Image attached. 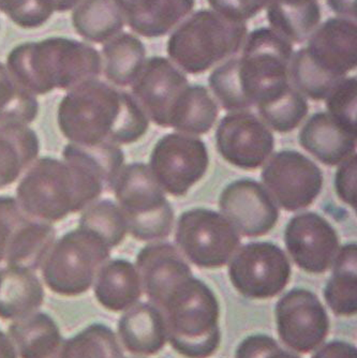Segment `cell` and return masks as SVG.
<instances>
[{
    "label": "cell",
    "mask_w": 357,
    "mask_h": 358,
    "mask_svg": "<svg viewBox=\"0 0 357 358\" xmlns=\"http://www.w3.org/2000/svg\"><path fill=\"white\" fill-rule=\"evenodd\" d=\"M40 140L27 124H0V189L15 182L37 160Z\"/></svg>",
    "instance_id": "4316f807"
},
{
    "label": "cell",
    "mask_w": 357,
    "mask_h": 358,
    "mask_svg": "<svg viewBox=\"0 0 357 358\" xmlns=\"http://www.w3.org/2000/svg\"><path fill=\"white\" fill-rule=\"evenodd\" d=\"M92 285L97 301L111 313L128 310L142 296L136 267L125 259L108 261L99 269Z\"/></svg>",
    "instance_id": "cb8c5ba5"
},
{
    "label": "cell",
    "mask_w": 357,
    "mask_h": 358,
    "mask_svg": "<svg viewBox=\"0 0 357 358\" xmlns=\"http://www.w3.org/2000/svg\"><path fill=\"white\" fill-rule=\"evenodd\" d=\"M209 156L203 141L181 134H169L155 145L149 170L163 190L183 196L203 178Z\"/></svg>",
    "instance_id": "8fae6325"
},
{
    "label": "cell",
    "mask_w": 357,
    "mask_h": 358,
    "mask_svg": "<svg viewBox=\"0 0 357 358\" xmlns=\"http://www.w3.org/2000/svg\"><path fill=\"white\" fill-rule=\"evenodd\" d=\"M80 0H52L54 11L64 13V12L74 10V7L80 3Z\"/></svg>",
    "instance_id": "c3c4849f"
},
{
    "label": "cell",
    "mask_w": 357,
    "mask_h": 358,
    "mask_svg": "<svg viewBox=\"0 0 357 358\" xmlns=\"http://www.w3.org/2000/svg\"><path fill=\"white\" fill-rule=\"evenodd\" d=\"M111 249L98 235L78 227L55 241L42 263L48 289L62 297H78L90 291Z\"/></svg>",
    "instance_id": "8992f818"
},
{
    "label": "cell",
    "mask_w": 357,
    "mask_h": 358,
    "mask_svg": "<svg viewBox=\"0 0 357 358\" xmlns=\"http://www.w3.org/2000/svg\"><path fill=\"white\" fill-rule=\"evenodd\" d=\"M62 160L88 171L104 184L108 192L113 191L117 177L124 168L125 155L118 145L110 143L98 145L69 143L62 150Z\"/></svg>",
    "instance_id": "d6a6232c"
},
{
    "label": "cell",
    "mask_w": 357,
    "mask_h": 358,
    "mask_svg": "<svg viewBox=\"0 0 357 358\" xmlns=\"http://www.w3.org/2000/svg\"><path fill=\"white\" fill-rule=\"evenodd\" d=\"M113 191L134 238L159 241L171 234L174 211L146 164L134 162L124 166Z\"/></svg>",
    "instance_id": "52a82bcc"
},
{
    "label": "cell",
    "mask_w": 357,
    "mask_h": 358,
    "mask_svg": "<svg viewBox=\"0 0 357 358\" xmlns=\"http://www.w3.org/2000/svg\"><path fill=\"white\" fill-rule=\"evenodd\" d=\"M246 37L245 23L201 10L173 32L167 42V54L187 73H203L238 53Z\"/></svg>",
    "instance_id": "5b68a950"
},
{
    "label": "cell",
    "mask_w": 357,
    "mask_h": 358,
    "mask_svg": "<svg viewBox=\"0 0 357 358\" xmlns=\"http://www.w3.org/2000/svg\"><path fill=\"white\" fill-rule=\"evenodd\" d=\"M78 227L98 235L111 250L125 241L128 232L122 209L112 200L99 201L86 207L80 215Z\"/></svg>",
    "instance_id": "8d00e7d4"
},
{
    "label": "cell",
    "mask_w": 357,
    "mask_h": 358,
    "mask_svg": "<svg viewBox=\"0 0 357 358\" xmlns=\"http://www.w3.org/2000/svg\"><path fill=\"white\" fill-rule=\"evenodd\" d=\"M175 238L183 255L201 268L223 267L241 245L231 222L223 215L205 208L183 213Z\"/></svg>",
    "instance_id": "9c48e42d"
},
{
    "label": "cell",
    "mask_w": 357,
    "mask_h": 358,
    "mask_svg": "<svg viewBox=\"0 0 357 358\" xmlns=\"http://www.w3.org/2000/svg\"><path fill=\"white\" fill-rule=\"evenodd\" d=\"M356 102V78H344L326 96L328 114L354 136H357Z\"/></svg>",
    "instance_id": "f35d334b"
},
{
    "label": "cell",
    "mask_w": 357,
    "mask_h": 358,
    "mask_svg": "<svg viewBox=\"0 0 357 358\" xmlns=\"http://www.w3.org/2000/svg\"><path fill=\"white\" fill-rule=\"evenodd\" d=\"M357 156L352 155L342 162L335 176L337 195L349 206L356 208L357 205Z\"/></svg>",
    "instance_id": "ee69618b"
},
{
    "label": "cell",
    "mask_w": 357,
    "mask_h": 358,
    "mask_svg": "<svg viewBox=\"0 0 357 358\" xmlns=\"http://www.w3.org/2000/svg\"><path fill=\"white\" fill-rule=\"evenodd\" d=\"M0 12L24 29L42 27L54 12L52 0H0Z\"/></svg>",
    "instance_id": "ab89813d"
},
{
    "label": "cell",
    "mask_w": 357,
    "mask_h": 358,
    "mask_svg": "<svg viewBox=\"0 0 357 358\" xmlns=\"http://www.w3.org/2000/svg\"><path fill=\"white\" fill-rule=\"evenodd\" d=\"M217 103L204 86L186 88L173 106L169 127L190 136H200L211 131L217 120Z\"/></svg>",
    "instance_id": "4dcf8cb0"
},
{
    "label": "cell",
    "mask_w": 357,
    "mask_h": 358,
    "mask_svg": "<svg viewBox=\"0 0 357 358\" xmlns=\"http://www.w3.org/2000/svg\"><path fill=\"white\" fill-rule=\"evenodd\" d=\"M292 57L291 42L275 30L259 28L249 34L243 56L235 60L238 80L250 108L288 85Z\"/></svg>",
    "instance_id": "ba28073f"
},
{
    "label": "cell",
    "mask_w": 357,
    "mask_h": 358,
    "mask_svg": "<svg viewBox=\"0 0 357 358\" xmlns=\"http://www.w3.org/2000/svg\"><path fill=\"white\" fill-rule=\"evenodd\" d=\"M146 57L143 42L131 34H119L104 43L102 71L110 83L119 87L132 85L142 71Z\"/></svg>",
    "instance_id": "83f0119b"
},
{
    "label": "cell",
    "mask_w": 357,
    "mask_h": 358,
    "mask_svg": "<svg viewBox=\"0 0 357 358\" xmlns=\"http://www.w3.org/2000/svg\"><path fill=\"white\" fill-rule=\"evenodd\" d=\"M216 143L218 152L229 164L244 170H255L273 152L275 138L257 116L236 112L220 122Z\"/></svg>",
    "instance_id": "5bb4252c"
},
{
    "label": "cell",
    "mask_w": 357,
    "mask_h": 358,
    "mask_svg": "<svg viewBox=\"0 0 357 358\" xmlns=\"http://www.w3.org/2000/svg\"><path fill=\"white\" fill-rule=\"evenodd\" d=\"M284 241L295 264L316 275L332 266L339 251L336 230L316 213L298 214L288 221Z\"/></svg>",
    "instance_id": "2e32d148"
},
{
    "label": "cell",
    "mask_w": 357,
    "mask_h": 358,
    "mask_svg": "<svg viewBox=\"0 0 357 358\" xmlns=\"http://www.w3.org/2000/svg\"><path fill=\"white\" fill-rule=\"evenodd\" d=\"M56 241L52 223L27 216L16 227L6 247L4 262L7 266L24 267L36 271Z\"/></svg>",
    "instance_id": "484cf974"
},
{
    "label": "cell",
    "mask_w": 357,
    "mask_h": 358,
    "mask_svg": "<svg viewBox=\"0 0 357 358\" xmlns=\"http://www.w3.org/2000/svg\"><path fill=\"white\" fill-rule=\"evenodd\" d=\"M356 265V243H349L337 253L334 271L324 289L328 307L340 317H352L357 313Z\"/></svg>",
    "instance_id": "1f68e13d"
},
{
    "label": "cell",
    "mask_w": 357,
    "mask_h": 358,
    "mask_svg": "<svg viewBox=\"0 0 357 358\" xmlns=\"http://www.w3.org/2000/svg\"><path fill=\"white\" fill-rule=\"evenodd\" d=\"M267 19L288 41L302 43L320 23V5L318 0H270Z\"/></svg>",
    "instance_id": "f546056e"
},
{
    "label": "cell",
    "mask_w": 357,
    "mask_h": 358,
    "mask_svg": "<svg viewBox=\"0 0 357 358\" xmlns=\"http://www.w3.org/2000/svg\"><path fill=\"white\" fill-rule=\"evenodd\" d=\"M16 198L0 195V263L4 262L6 247L20 223L27 217Z\"/></svg>",
    "instance_id": "b9f144b4"
},
{
    "label": "cell",
    "mask_w": 357,
    "mask_h": 358,
    "mask_svg": "<svg viewBox=\"0 0 357 358\" xmlns=\"http://www.w3.org/2000/svg\"><path fill=\"white\" fill-rule=\"evenodd\" d=\"M288 70L295 90L312 100L326 99L337 84L344 80L321 69L310 58L306 48L294 54Z\"/></svg>",
    "instance_id": "74e56055"
},
{
    "label": "cell",
    "mask_w": 357,
    "mask_h": 358,
    "mask_svg": "<svg viewBox=\"0 0 357 358\" xmlns=\"http://www.w3.org/2000/svg\"><path fill=\"white\" fill-rule=\"evenodd\" d=\"M131 86L133 98L147 117L167 128L173 106L189 83L185 74L167 58L151 57Z\"/></svg>",
    "instance_id": "e0dca14e"
},
{
    "label": "cell",
    "mask_w": 357,
    "mask_h": 358,
    "mask_svg": "<svg viewBox=\"0 0 357 358\" xmlns=\"http://www.w3.org/2000/svg\"><path fill=\"white\" fill-rule=\"evenodd\" d=\"M106 192L104 184L76 164L37 159L16 188V200L31 218L53 223L84 210Z\"/></svg>",
    "instance_id": "3957f363"
},
{
    "label": "cell",
    "mask_w": 357,
    "mask_h": 358,
    "mask_svg": "<svg viewBox=\"0 0 357 358\" xmlns=\"http://www.w3.org/2000/svg\"><path fill=\"white\" fill-rule=\"evenodd\" d=\"M117 331L120 343L133 355H155L167 341L164 317L150 303H136L128 309L119 319Z\"/></svg>",
    "instance_id": "44dd1931"
},
{
    "label": "cell",
    "mask_w": 357,
    "mask_h": 358,
    "mask_svg": "<svg viewBox=\"0 0 357 358\" xmlns=\"http://www.w3.org/2000/svg\"><path fill=\"white\" fill-rule=\"evenodd\" d=\"M219 207L236 231L247 237L267 234L279 219L272 195L253 179H238L225 187L220 195Z\"/></svg>",
    "instance_id": "9a60e30c"
},
{
    "label": "cell",
    "mask_w": 357,
    "mask_h": 358,
    "mask_svg": "<svg viewBox=\"0 0 357 358\" xmlns=\"http://www.w3.org/2000/svg\"><path fill=\"white\" fill-rule=\"evenodd\" d=\"M37 96L20 85L0 62V124H30L39 115Z\"/></svg>",
    "instance_id": "d590c367"
},
{
    "label": "cell",
    "mask_w": 357,
    "mask_h": 358,
    "mask_svg": "<svg viewBox=\"0 0 357 358\" xmlns=\"http://www.w3.org/2000/svg\"><path fill=\"white\" fill-rule=\"evenodd\" d=\"M312 358H357V351L351 343L336 340L321 348Z\"/></svg>",
    "instance_id": "f6af8a7d"
},
{
    "label": "cell",
    "mask_w": 357,
    "mask_h": 358,
    "mask_svg": "<svg viewBox=\"0 0 357 358\" xmlns=\"http://www.w3.org/2000/svg\"><path fill=\"white\" fill-rule=\"evenodd\" d=\"M277 331L282 343L298 353L314 351L328 337L330 319L314 292L293 289L276 306Z\"/></svg>",
    "instance_id": "4fadbf2b"
},
{
    "label": "cell",
    "mask_w": 357,
    "mask_h": 358,
    "mask_svg": "<svg viewBox=\"0 0 357 358\" xmlns=\"http://www.w3.org/2000/svg\"><path fill=\"white\" fill-rule=\"evenodd\" d=\"M230 280L241 295L251 299H273L291 278V264L275 243L245 245L229 265Z\"/></svg>",
    "instance_id": "30bf717a"
},
{
    "label": "cell",
    "mask_w": 357,
    "mask_h": 358,
    "mask_svg": "<svg viewBox=\"0 0 357 358\" xmlns=\"http://www.w3.org/2000/svg\"><path fill=\"white\" fill-rule=\"evenodd\" d=\"M7 335L19 358H53L64 341L55 320L39 311L12 322Z\"/></svg>",
    "instance_id": "d4e9b609"
},
{
    "label": "cell",
    "mask_w": 357,
    "mask_h": 358,
    "mask_svg": "<svg viewBox=\"0 0 357 358\" xmlns=\"http://www.w3.org/2000/svg\"><path fill=\"white\" fill-rule=\"evenodd\" d=\"M6 66L14 80L35 96L68 92L102 73V58L94 46L64 37L19 44L8 54Z\"/></svg>",
    "instance_id": "7a4b0ae2"
},
{
    "label": "cell",
    "mask_w": 357,
    "mask_h": 358,
    "mask_svg": "<svg viewBox=\"0 0 357 358\" xmlns=\"http://www.w3.org/2000/svg\"><path fill=\"white\" fill-rule=\"evenodd\" d=\"M235 358H300L284 351L270 336H249L243 340L235 352Z\"/></svg>",
    "instance_id": "60d3db41"
},
{
    "label": "cell",
    "mask_w": 357,
    "mask_h": 358,
    "mask_svg": "<svg viewBox=\"0 0 357 358\" xmlns=\"http://www.w3.org/2000/svg\"><path fill=\"white\" fill-rule=\"evenodd\" d=\"M357 136L339 124L328 113H316L300 134L304 150L326 166H338L354 154Z\"/></svg>",
    "instance_id": "7402d4cb"
},
{
    "label": "cell",
    "mask_w": 357,
    "mask_h": 358,
    "mask_svg": "<svg viewBox=\"0 0 357 358\" xmlns=\"http://www.w3.org/2000/svg\"><path fill=\"white\" fill-rule=\"evenodd\" d=\"M321 69L344 78L356 68L357 26L344 17L330 19L310 36L306 48Z\"/></svg>",
    "instance_id": "ac0fdd59"
},
{
    "label": "cell",
    "mask_w": 357,
    "mask_h": 358,
    "mask_svg": "<svg viewBox=\"0 0 357 358\" xmlns=\"http://www.w3.org/2000/svg\"><path fill=\"white\" fill-rule=\"evenodd\" d=\"M142 289L153 305L160 307L167 295L192 275L190 266L171 243H150L136 255Z\"/></svg>",
    "instance_id": "d6986e66"
},
{
    "label": "cell",
    "mask_w": 357,
    "mask_h": 358,
    "mask_svg": "<svg viewBox=\"0 0 357 358\" xmlns=\"http://www.w3.org/2000/svg\"><path fill=\"white\" fill-rule=\"evenodd\" d=\"M57 124L70 143L128 145L148 131V117L132 94L99 78L68 90L58 104Z\"/></svg>",
    "instance_id": "6da1fadb"
},
{
    "label": "cell",
    "mask_w": 357,
    "mask_h": 358,
    "mask_svg": "<svg viewBox=\"0 0 357 358\" xmlns=\"http://www.w3.org/2000/svg\"><path fill=\"white\" fill-rule=\"evenodd\" d=\"M129 27L145 38L167 35L195 7V0H114Z\"/></svg>",
    "instance_id": "ffe728a7"
},
{
    "label": "cell",
    "mask_w": 357,
    "mask_h": 358,
    "mask_svg": "<svg viewBox=\"0 0 357 358\" xmlns=\"http://www.w3.org/2000/svg\"><path fill=\"white\" fill-rule=\"evenodd\" d=\"M328 5L338 15L356 19V0H328Z\"/></svg>",
    "instance_id": "bcb514c9"
},
{
    "label": "cell",
    "mask_w": 357,
    "mask_h": 358,
    "mask_svg": "<svg viewBox=\"0 0 357 358\" xmlns=\"http://www.w3.org/2000/svg\"><path fill=\"white\" fill-rule=\"evenodd\" d=\"M257 106L268 126L281 134L294 130L309 110L307 100L290 84L260 101Z\"/></svg>",
    "instance_id": "e575fe53"
},
{
    "label": "cell",
    "mask_w": 357,
    "mask_h": 358,
    "mask_svg": "<svg viewBox=\"0 0 357 358\" xmlns=\"http://www.w3.org/2000/svg\"><path fill=\"white\" fill-rule=\"evenodd\" d=\"M78 35L92 43H106L124 29L125 20L114 0H80L72 10Z\"/></svg>",
    "instance_id": "f1b7e54d"
},
{
    "label": "cell",
    "mask_w": 357,
    "mask_h": 358,
    "mask_svg": "<svg viewBox=\"0 0 357 358\" xmlns=\"http://www.w3.org/2000/svg\"><path fill=\"white\" fill-rule=\"evenodd\" d=\"M116 334L102 323H92L64 339L53 358H122Z\"/></svg>",
    "instance_id": "836d02e7"
},
{
    "label": "cell",
    "mask_w": 357,
    "mask_h": 358,
    "mask_svg": "<svg viewBox=\"0 0 357 358\" xmlns=\"http://www.w3.org/2000/svg\"><path fill=\"white\" fill-rule=\"evenodd\" d=\"M167 337L177 353L187 358H207L221 341L219 303L207 285L195 277L181 281L159 307Z\"/></svg>",
    "instance_id": "277c9868"
},
{
    "label": "cell",
    "mask_w": 357,
    "mask_h": 358,
    "mask_svg": "<svg viewBox=\"0 0 357 358\" xmlns=\"http://www.w3.org/2000/svg\"><path fill=\"white\" fill-rule=\"evenodd\" d=\"M270 0H209V6L220 15L245 23L263 10Z\"/></svg>",
    "instance_id": "7bdbcfd3"
},
{
    "label": "cell",
    "mask_w": 357,
    "mask_h": 358,
    "mask_svg": "<svg viewBox=\"0 0 357 358\" xmlns=\"http://www.w3.org/2000/svg\"><path fill=\"white\" fill-rule=\"evenodd\" d=\"M0 358H19L11 340L0 329Z\"/></svg>",
    "instance_id": "7dc6e473"
},
{
    "label": "cell",
    "mask_w": 357,
    "mask_h": 358,
    "mask_svg": "<svg viewBox=\"0 0 357 358\" xmlns=\"http://www.w3.org/2000/svg\"><path fill=\"white\" fill-rule=\"evenodd\" d=\"M44 297L43 285L35 271L18 266L0 268V319L13 322L38 313Z\"/></svg>",
    "instance_id": "603a6c76"
},
{
    "label": "cell",
    "mask_w": 357,
    "mask_h": 358,
    "mask_svg": "<svg viewBox=\"0 0 357 358\" xmlns=\"http://www.w3.org/2000/svg\"><path fill=\"white\" fill-rule=\"evenodd\" d=\"M262 179L274 201L288 211L310 206L323 187L322 171L295 150L274 155L262 171Z\"/></svg>",
    "instance_id": "7c38bea8"
}]
</instances>
